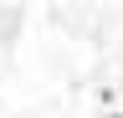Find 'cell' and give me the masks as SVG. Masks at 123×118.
<instances>
[{
    "mask_svg": "<svg viewBox=\"0 0 123 118\" xmlns=\"http://www.w3.org/2000/svg\"><path fill=\"white\" fill-rule=\"evenodd\" d=\"M113 118H123V113H113Z\"/></svg>",
    "mask_w": 123,
    "mask_h": 118,
    "instance_id": "6da1fadb",
    "label": "cell"
}]
</instances>
